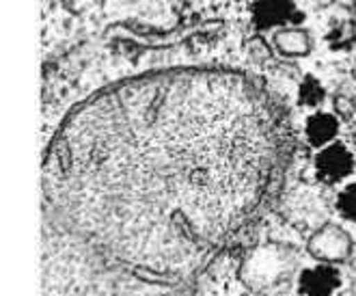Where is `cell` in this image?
<instances>
[{"mask_svg": "<svg viewBox=\"0 0 356 296\" xmlns=\"http://www.w3.org/2000/svg\"><path fill=\"white\" fill-rule=\"evenodd\" d=\"M356 156L352 150H348V145L341 141H334L322 150H318L316 158H313V173L320 184L334 186L341 184L354 173Z\"/></svg>", "mask_w": 356, "mask_h": 296, "instance_id": "4", "label": "cell"}, {"mask_svg": "<svg viewBox=\"0 0 356 296\" xmlns=\"http://www.w3.org/2000/svg\"><path fill=\"white\" fill-rule=\"evenodd\" d=\"M337 132H339V119L334 117L332 113L318 111V113H313L305 123L307 143L311 147H316V150H322V147L334 143Z\"/></svg>", "mask_w": 356, "mask_h": 296, "instance_id": "8", "label": "cell"}, {"mask_svg": "<svg viewBox=\"0 0 356 296\" xmlns=\"http://www.w3.org/2000/svg\"><path fill=\"white\" fill-rule=\"evenodd\" d=\"M246 54H248L250 61L257 63V65H264V63H268L272 59V50H270V46L266 44L261 37H255L253 41H248Z\"/></svg>", "mask_w": 356, "mask_h": 296, "instance_id": "11", "label": "cell"}, {"mask_svg": "<svg viewBox=\"0 0 356 296\" xmlns=\"http://www.w3.org/2000/svg\"><path fill=\"white\" fill-rule=\"evenodd\" d=\"M289 111L248 72L154 70L65 115L41 162V296H195L277 201Z\"/></svg>", "mask_w": 356, "mask_h": 296, "instance_id": "1", "label": "cell"}, {"mask_svg": "<svg viewBox=\"0 0 356 296\" xmlns=\"http://www.w3.org/2000/svg\"><path fill=\"white\" fill-rule=\"evenodd\" d=\"M250 17L257 31H270L300 24L305 13L296 7L294 0H253Z\"/></svg>", "mask_w": 356, "mask_h": 296, "instance_id": "5", "label": "cell"}, {"mask_svg": "<svg viewBox=\"0 0 356 296\" xmlns=\"http://www.w3.org/2000/svg\"><path fill=\"white\" fill-rule=\"evenodd\" d=\"M272 46L277 48L279 54L287 59H298V56H307L313 50V39L305 29L287 26V29H277L272 33Z\"/></svg>", "mask_w": 356, "mask_h": 296, "instance_id": "7", "label": "cell"}, {"mask_svg": "<svg viewBox=\"0 0 356 296\" xmlns=\"http://www.w3.org/2000/svg\"><path fill=\"white\" fill-rule=\"evenodd\" d=\"M354 78H356V59H354Z\"/></svg>", "mask_w": 356, "mask_h": 296, "instance_id": "15", "label": "cell"}, {"mask_svg": "<svg viewBox=\"0 0 356 296\" xmlns=\"http://www.w3.org/2000/svg\"><path fill=\"white\" fill-rule=\"evenodd\" d=\"M60 5L74 15H82L99 5V0H60Z\"/></svg>", "mask_w": 356, "mask_h": 296, "instance_id": "12", "label": "cell"}, {"mask_svg": "<svg viewBox=\"0 0 356 296\" xmlns=\"http://www.w3.org/2000/svg\"><path fill=\"white\" fill-rule=\"evenodd\" d=\"M334 109H337L341 119H350L356 111V102L348 95H337L334 98Z\"/></svg>", "mask_w": 356, "mask_h": 296, "instance_id": "13", "label": "cell"}, {"mask_svg": "<svg viewBox=\"0 0 356 296\" xmlns=\"http://www.w3.org/2000/svg\"><path fill=\"white\" fill-rule=\"evenodd\" d=\"M334 208H337V212L341 215V219L350 221V223H356V182L352 184H346L337 199H334Z\"/></svg>", "mask_w": 356, "mask_h": 296, "instance_id": "10", "label": "cell"}, {"mask_svg": "<svg viewBox=\"0 0 356 296\" xmlns=\"http://www.w3.org/2000/svg\"><path fill=\"white\" fill-rule=\"evenodd\" d=\"M307 253L322 264H341L352 256V238L337 223H324L311 234Z\"/></svg>", "mask_w": 356, "mask_h": 296, "instance_id": "3", "label": "cell"}, {"mask_svg": "<svg viewBox=\"0 0 356 296\" xmlns=\"http://www.w3.org/2000/svg\"><path fill=\"white\" fill-rule=\"evenodd\" d=\"M324 100L326 89L322 87V82L313 74H307L298 84V104L302 109H318L324 104Z\"/></svg>", "mask_w": 356, "mask_h": 296, "instance_id": "9", "label": "cell"}, {"mask_svg": "<svg viewBox=\"0 0 356 296\" xmlns=\"http://www.w3.org/2000/svg\"><path fill=\"white\" fill-rule=\"evenodd\" d=\"M352 145H354V152H356V125L352 128Z\"/></svg>", "mask_w": 356, "mask_h": 296, "instance_id": "14", "label": "cell"}, {"mask_svg": "<svg viewBox=\"0 0 356 296\" xmlns=\"http://www.w3.org/2000/svg\"><path fill=\"white\" fill-rule=\"evenodd\" d=\"M296 253L287 244L266 242L248 251L238 268V281L250 292H266L277 288L296 268Z\"/></svg>", "mask_w": 356, "mask_h": 296, "instance_id": "2", "label": "cell"}, {"mask_svg": "<svg viewBox=\"0 0 356 296\" xmlns=\"http://www.w3.org/2000/svg\"><path fill=\"white\" fill-rule=\"evenodd\" d=\"M341 288V272L334 264H322L302 268L298 274V292L302 296H334Z\"/></svg>", "mask_w": 356, "mask_h": 296, "instance_id": "6", "label": "cell"}, {"mask_svg": "<svg viewBox=\"0 0 356 296\" xmlns=\"http://www.w3.org/2000/svg\"><path fill=\"white\" fill-rule=\"evenodd\" d=\"M354 292H356V281H354Z\"/></svg>", "mask_w": 356, "mask_h": 296, "instance_id": "16", "label": "cell"}]
</instances>
